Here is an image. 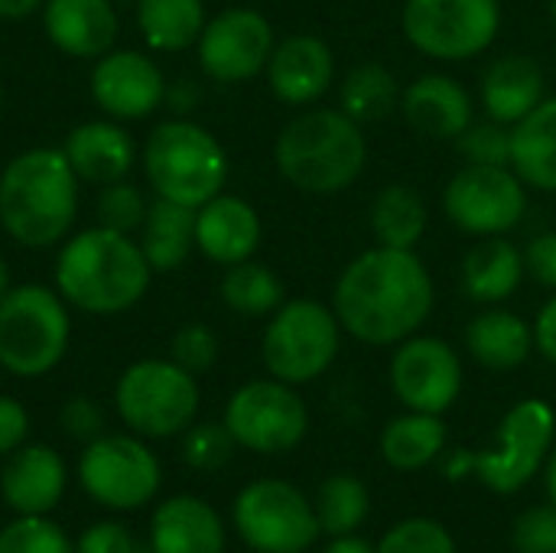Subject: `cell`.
I'll use <instances>...</instances> for the list:
<instances>
[{
    "instance_id": "cell-7",
    "label": "cell",
    "mask_w": 556,
    "mask_h": 553,
    "mask_svg": "<svg viewBox=\"0 0 556 553\" xmlns=\"http://www.w3.org/2000/svg\"><path fill=\"white\" fill-rule=\"evenodd\" d=\"M195 375L179 368L173 359L134 362L114 388L117 417L147 440H166L186 433L199 414Z\"/></svg>"
},
{
    "instance_id": "cell-16",
    "label": "cell",
    "mask_w": 556,
    "mask_h": 553,
    "mask_svg": "<svg viewBox=\"0 0 556 553\" xmlns=\"http://www.w3.org/2000/svg\"><path fill=\"white\" fill-rule=\"evenodd\" d=\"M199 65L208 78L238 85L261 75L274 52V26L264 13L231 7L212 16L199 36Z\"/></svg>"
},
{
    "instance_id": "cell-31",
    "label": "cell",
    "mask_w": 556,
    "mask_h": 553,
    "mask_svg": "<svg viewBox=\"0 0 556 553\" xmlns=\"http://www.w3.org/2000/svg\"><path fill=\"white\" fill-rule=\"evenodd\" d=\"M368 222H371L378 244L414 251L420 244L427 225H430V212H427L424 196L414 186L391 183L375 196Z\"/></svg>"
},
{
    "instance_id": "cell-36",
    "label": "cell",
    "mask_w": 556,
    "mask_h": 553,
    "mask_svg": "<svg viewBox=\"0 0 556 553\" xmlns=\"http://www.w3.org/2000/svg\"><path fill=\"white\" fill-rule=\"evenodd\" d=\"M0 553H75V544L49 515H16L0 531Z\"/></svg>"
},
{
    "instance_id": "cell-47",
    "label": "cell",
    "mask_w": 556,
    "mask_h": 553,
    "mask_svg": "<svg viewBox=\"0 0 556 553\" xmlns=\"http://www.w3.org/2000/svg\"><path fill=\"white\" fill-rule=\"evenodd\" d=\"M534 349L556 365V293L541 306L534 319Z\"/></svg>"
},
{
    "instance_id": "cell-12",
    "label": "cell",
    "mask_w": 556,
    "mask_h": 553,
    "mask_svg": "<svg viewBox=\"0 0 556 553\" xmlns=\"http://www.w3.org/2000/svg\"><path fill=\"white\" fill-rule=\"evenodd\" d=\"M160 460L140 437L101 433L78 460L81 489L111 512H134L160 492Z\"/></svg>"
},
{
    "instance_id": "cell-28",
    "label": "cell",
    "mask_w": 556,
    "mask_h": 553,
    "mask_svg": "<svg viewBox=\"0 0 556 553\" xmlns=\"http://www.w3.org/2000/svg\"><path fill=\"white\" fill-rule=\"evenodd\" d=\"M469 355L489 372H515L531 359L534 329L508 310H489L466 329Z\"/></svg>"
},
{
    "instance_id": "cell-51",
    "label": "cell",
    "mask_w": 556,
    "mask_h": 553,
    "mask_svg": "<svg viewBox=\"0 0 556 553\" xmlns=\"http://www.w3.org/2000/svg\"><path fill=\"white\" fill-rule=\"evenodd\" d=\"M166 101L176 111H189L192 108V88H189V81H179V88H166Z\"/></svg>"
},
{
    "instance_id": "cell-44",
    "label": "cell",
    "mask_w": 556,
    "mask_h": 553,
    "mask_svg": "<svg viewBox=\"0 0 556 553\" xmlns=\"http://www.w3.org/2000/svg\"><path fill=\"white\" fill-rule=\"evenodd\" d=\"M134 544V535L121 521H98L78 535L75 553H130Z\"/></svg>"
},
{
    "instance_id": "cell-52",
    "label": "cell",
    "mask_w": 556,
    "mask_h": 553,
    "mask_svg": "<svg viewBox=\"0 0 556 553\" xmlns=\"http://www.w3.org/2000/svg\"><path fill=\"white\" fill-rule=\"evenodd\" d=\"M544 482H547V499H551V505H556V450L547 456V476H544Z\"/></svg>"
},
{
    "instance_id": "cell-49",
    "label": "cell",
    "mask_w": 556,
    "mask_h": 553,
    "mask_svg": "<svg viewBox=\"0 0 556 553\" xmlns=\"http://www.w3.org/2000/svg\"><path fill=\"white\" fill-rule=\"evenodd\" d=\"M42 7L46 0H0V20H23Z\"/></svg>"
},
{
    "instance_id": "cell-15",
    "label": "cell",
    "mask_w": 556,
    "mask_h": 553,
    "mask_svg": "<svg viewBox=\"0 0 556 553\" xmlns=\"http://www.w3.org/2000/svg\"><path fill=\"white\" fill-rule=\"evenodd\" d=\"M391 391L407 411L443 414L463 391V362L440 336H410L391 359Z\"/></svg>"
},
{
    "instance_id": "cell-43",
    "label": "cell",
    "mask_w": 556,
    "mask_h": 553,
    "mask_svg": "<svg viewBox=\"0 0 556 553\" xmlns=\"http://www.w3.org/2000/svg\"><path fill=\"white\" fill-rule=\"evenodd\" d=\"M59 420H62V430L72 440H81V443H91L104 430V414H101V407L91 398H72V401H65Z\"/></svg>"
},
{
    "instance_id": "cell-19",
    "label": "cell",
    "mask_w": 556,
    "mask_h": 553,
    "mask_svg": "<svg viewBox=\"0 0 556 553\" xmlns=\"http://www.w3.org/2000/svg\"><path fill=\"white\" fill-rule=\"evenodd\" d=\"M68 473L62 456L42 443H23L7 456L0 473V495L16 515H49L65 492Z\"/></svg>"
},
{
    "instance_id": "cell-32",
    "label": "cell",
    "mask_w": 556,
    "mask_h": 553,
    "mask_svg": "<svg viewBox=\"0 0 556 553\" xmlns=\"http://www.w3.org/2000/svg\"><path fill=\"white\" fill-rule=\"evenodd\" d=\"M205 23L202 0H137V26L156 52H179L199 42Z\"/></svg>"
},
{
    "instance_id": "cell-27",
    "label": "cell",
    "mask_w": 556,
    "mask_h": 553,
    "mask_svg": "<svg viewBox=\"0 0 556 553\" xmlns=\"http://www.w3.org/2000/svg\"><path fill=\"white\" fill-rule=\"evenodd\" d=\"M511 169L525 186L556 192V98H544L511 127Z\"/></svg>"
},
{
    "instance_id": "cell-11",
    "label": "cell",
    "mask_w": 556,
    "mask_h": 553,
    "mask_svg": "<svg viewBox=\"0 0 556 553\" xmlns=\"http://www.w3.org/2000/svg\"><path fill=\"white\" fill-rule=\"evenodd\" d=\"M407 42L440 62L485 52L502 29L498 0H407L401 13Z\"/></svg>"
},
{
    "instance_id": "cell-34",
    "label": "cell",
    "mask_w": 556,
    "mask_h": 553,
    "mask_svg": "<svg viewBox=\"0 0 556 553\" xmlns=\"http://www.w3.org/2000/svg\"><path fill=\"white\" fill-rule=\"evenodd\" d=\"M222 300L228 310H235L238 316H248V319H257V316H270L283 306V284L280 277L257 264V261H241V264H231L225 267V277H222Z\"/></svg>"
},
{
    "instance_id": "cell-53",
    "label": "cell",
    "mask_w": 556,
    "mask_h": 553,
    "mask_svg": "<svg viewBox=\"0 0 556 553\" xmlns=\"http://www.w3.org/2000/svg\"><path fill=\"white\" fill-rule=\"evenodd\" d=\"M10 287H13V280H10V267H7V261L0 257V297H3Z\"/></svg>"
},
{
    "instance_id": "cell-30",
    "label": "cell",
    "mask_w": 556,
    "mask_h": 553,
    "mask_svg": "<svg viewBox=\"0 0 556 553\" xmlns=\"http://www.w3.org/2000/svg\"><path fill=\"white\" fill-rule=\"evenodd\" d=\"M446 450V424L440 414H420L410 411L404 417H394L381 433V456L391 469L417 473L430 463H437Z\"/></svg>"
},
{
    "instance_id": "cell-45",
    "label": "cell",
    "mask_w": 556,
    "mask_h": 553,
    "mask_svg": "<svg viewBox=\"0 0 556 553\" xmlns=\"http://www.w3.org/2000/svg\"><path fill=\"white\" fill-rule=\"evenodd\" d=\"M29 437V414L16 398L0 394V456L16 453Z\"/></svg>"
},
{
    "instance_id": "cell-23",
    "label": "cell",
    "mask_w": 556,
    "mask_h": 553,
    "mask_svg": "<svg viewBox=\"0 0 556 553\" xmlns=\"http://www.w3.org/2000/svg\"><path fill=\"white\" fill-rule=\"evenodd\" d=\"M150 548L153 553H225V525L208 502L173 495L153 512Z\"/></svg>"
},
{
    "instance_id": "cell-22",
    "label": "cell",
    "mask_w": 556,
    "mask_h": 553,
    "mask_svg": "<svg viewBox=\"0 0 556 553\" xmlns=\"http://www.w3.org/2000/svg\"><path fill=\"white\" fill-rule=\"evenodd\" d=\"M42 26L49 42L75 59H101L117 39L111 0H46Z\"/></svg>"
},
{
    "instance_id": "cell-40",
    "label": "cell",
    "mask_w": 556,
    "mask_h": 553,
    "mask_svg": "<svg viewBox=\"0 0 556 553\" xmlns=\"http://www.w3.org/2000/svg\"><path fill=\"white\" fill-rule=\"evenodd\" d=\"M459 150L466 163L476 166H511V127L498 121H472L459 134Z\"/></svg>"
},
{
    "instance_id": "cell-9",
    "label": "cell",
    "mask_w": 556,
    "mask_h": 553,
    "mask_svg": "<svg viewBox=\"0 0 556 553\" xmlns=\"http://www.w3.org/2000/svg\"><path fill=\"white\" fill-rule=\"evenodd\" d=\"M554 437V407L541 398H528L505 414L495 430V447L472 453V476L495 495H515L547 463Z\"/></svg>"
},
{
    "instance_id": "cell-41",
    "label": "cell",
    "mask_w": 556,
    "mask_h": 553,
    "mask_svg": "<svg viewBox=\"0 0 556 553\" xmlns=\"http://www.w3.org/2000/svg\"><path fill=\"white\" fill-rule=\"evenodd\" d=\"M169 359L189 375H205L218 362V339L208 326L189 323L169 339Z\"/></svg>"
},
{
    "instance_id": "cell-14",
    "label": "cell",
    "mask_w": 556,
    "mask_h": 553,
    "mask_svg": "<svg viewBox=\"0 0 556 553\" xmlns=\"http://www.w3.org/2000/svg\"><path fill=\"white\" fill-rule=\"evenodd\" d=\"M225 427L235 443L251 453H287L303 443L309 411L287 381H251L238 388L225 407Z\"/></svg>"
},
{
    "instance_id": "cell-48",
    "label": "cell",
    "mask_w": 556,
    "mask_h": 553,
    "mask_svg": "<svg viewBox=\"0 0 556 553\" xmlns=\"http://www.w3.org/2000/svg\"><path fill=\"white\" fill-rule=\"evenodd\" d=\"M443 473H446L450 479L472 476V450H453V453L443 460Z\"/></svg>"
},
{
    "instance_id": "cell-6",
    "label": "cell",
    "mask_w": 556,
    "mask_h": 553,
    "mask_svg": "<svg viewBox=\"0 0 556 553\" xmlns=\"http://www.w3.org/2000/svg\"><path fill=\"white\" fill-rule=\"evenodd\" d=\"M72 323L62 293L20 284L0 297V368L16 378L49 375L68 349Z\"/></svg>"
},
{
    "instance_id": "cell-5",
    "label": "cell",
    "mask_w": 556,
    "mask_h": 553,
    "mask_svg": "<svg viewBox=\"0 0 556 553\" xmlns=\"http://www.w3.org/2000/svg\"><path fill=\"white\" fill-rule=\"evenodd\" d=\"M143 173L156 199L202 209L228 179L225 147L192 121H163L143 143Z\"/></svg>"
},
{
    "instance_id": "cell-25",
    "label": "cell",
    "mask_w": 556,
    "mask_h": 553,
    "mask_svg": "<svg viewBox=\"0 0 556 553\" xmlns=\"http://www.w3.org/2000/svg\"><path fill=\"white\" fill-rule=\"evenodd\" d=\"M544 101V72L531 55H502L482 75V108L492 121L515 127Z\"/></svg>"
},
{
    "instance_id": "cell-55",
    "label": "cell",
    "mask_w": 556,
    "mask_h": 553,
    "mask_svg": "<svg viewBox=\"0 0 556 553\" xmlns=\"http://www.w3.org/2000/svg\"><path fill=\"white\" fill-rule=\"evenodd\" d=\"M551 16H554V23H556V0H551Z\"/></svg>"
},
{
    "instance_id": "cell-46",
    "label": "cell",
    "mask_w": 556,
    "mask_h": 553,
    "mask_svg": "<svg viewBox=\"0 0 556 553\" xmlns=\"http://www.w3.org/2000/svg\"><path fill=\"white\" fill-rule=\"evenodd\" d=\"M525 267L531 271V277L544 287L556 290V231L538 235L528 251H525Z\"/></svg>"
},
{
    "instance_id": "cell-20",
    "label": "cell",
    "mask_w": 556,
    "mask_h": 553,
    "mask_svg": "<svg viewBox=\"0 0 556 553\" xmlns=\"http://www.w3.org/2000/svg\"><path fill=\"white\" fill-rule=\"evenodd\" d=\"M401 111L407 124L430 140H459V134L476 121L472 95L443 72L414 78L401 95Z\"/></svg>"
},
{
    "instance_id": "cell-4",
    "label": "cell",
    "mask_w": 556,
    "mask_h": 553,
    "mask_svg": "<svg viewBox=\"0 0 556 553\" xmlns=\"http://www.w3.org/2000/svg\"><path fill=\"white\" fill-rule=\"evenodd\" d=\"M368 143L362 124L342 108H313L296 114L274 143L280 176L309 196L345 192L365 169Z\"/></svg>"
},
{
    "instance_id": "cell-56",
    "label": "cell",
    "mask_w": 556,
    "mask_h": 553,
    "mask_svg": "<svg viewBox=\"0 0 556 553\" xmlns=\"http://www.w3.org/2000/svg\"><path fill=\"white\" fill-rule=\"evenodd\" d=\"M0 104H3V88H0Z\"/></svg>"
},
{
    "instance_id": "cell-13",
    "label": "cell",
    "mask_w": 556,
    "mask_h": 553,
    "mask_svg": "<svg viewBox=\"0 0 556 553\" xmlns=\"http://www.w3.org/2000/svg\"><path fill=\"white\" fill-rule=\"evenodd\" d=\"M443 212L466 235H505L528 212V186L508 166L466 163L443 189Z\"/></svg>"
},
{
    "instance_id": "cell-37",
    "label": "cell",
    "mask_w": 556,
    "mask_h": 553,
    "mask_svg": "<svg viewBox=\"0 0 556 553\" xmlns=\"http://www.w3.org/2000/svg\"><path fill=\"white\" fill-rule=\"evenodd\" d=\"M235 437L231 430L222 424H192L182 437V460L186 466L199 469V473H218L228 466L231 453H235Z\"/></svg>"
},
{
    "instance_id": "cell-54",
    "label": "cell",
    "mask_w": 556,
    "mask_h": 553,
    "mask_svg": "<svg viewBox=\"0 0 556 553\" xmlns=\"http://www.w3.org/2000/svg\"><path fill=\"white\" fill-rule=\"evenodd\" d=\"M130 553H153V548H150V544H134V551Z\"/></svg>"
},
{
    "instance_id": "cell-8",
    "label": "cell",
    "mask_w": 556,
    "mask_h": 553,
    "mask_svg": "<svg viewBox=\"0 0 556 553\" xmlns=\"http://www.w3.org/2000/svg\"><path fill=\"white\" fill-rule=\"evenodd\" d=\"M342 323L336 310L319 300H290L264 329L261 355L270 378L287 385H309L329 372L339 355Z\"/></svg>"
},
{
    "instance_id": "cell-2",
    "label": "cell",
    "mask_w": 556,
    "mask_h": 553,
    "mask_svg": "<svg viewBox=\"0 0 556 553\" xmlns=\"http://www.w3.org/2000/svg\"><path fill=\"white\" fill-rule=\"evenodd\" d=\"M78 212V176L62 150L33 147L0 169V225L23 248L68 238Z\"/></svg>"
},
{
    "instance_id": "cell-42",
    "label": "cell",
    "mask_w": 556,
    "mask_h": 553,
    "mask_svg": "<svg viewBox=\"0 0 556 553\" xmlns=\"http://www.w3.org/2000/svg\"><path fill=\"white\" fill-rule=\"evenodd\" d=\"M511 548L518 553H556V505H534L518 515L511 528Z\"/></svg>"
},
{
    "instance_id": "cell-38",
    "label": "cell",
    "mask_w": 556,
    "mask_h": 553,
    "mask_svg": "<svg viewBox=\"0 0 556 553\" xmlns=\"http://www.w3.org/2000/svg\"><path fill=\"white\" fill-rule=\"evenodd\" d=\"M375 553H456V541L433 518H407L381 538Z\"/></svg>"
},
{
    "instance_id": "cell-10",
    "label": "cell",
    "mask_w": 556,
    "mask_h": 553,
    "mask_svg": "<svg viewBox=\"0 0 556 553\" xmlns=\"http://www.w3.org/2000/svg\"><path fill=\"white\" fill-rule=\"evenodd\" d=\"M231 518L241 541L254 553H303L323 535L316 505L283 479H257L244 486L235 499Z\"/></svg>"
},
{
    "instance_id": "cell-35",
    "label": "cell",
    "mask_w": 556,
    "mask_h": 553,
    "mask_svg": "<svg viewBox=\"0 0 556 553\" xmlns=\"http://www.w3.org/2000/svg\"><path fill=\"white\" fill-rule=\"evenodd\" d=\"M371 512V495L368 486L352 476V473H336L319 486L316 495V518L319 528L329 538H342V535H355L365 518Z\"/></svg>"
},
{
    "instance_id": "cell-3",
    "label": "cell",
    "mask_w": 556,
    "mask_h": 553,
    "mask_svg": "<svg viewBox=\"0 0 556 553\" xmlns=\"http://www.w3.org/2000/svg\"><path fill=\"white\" fill-rule=\"evenodd\" d=\"M153 277L137 241L111 228H88L68 238L55 261V290L91 316H114L140 303Z\"/></svg>"
},
{
    "instance_id": "cell-17",
    "label": "cell",
    "mask_w": 556,
    "mask_h": 553,
    "mask_svg": "<svg viewBox=\"0 0 556 553\" xmlns=\"http://www.w3.org/2000/svg\"><path fill=\"white\" fill-rule=\"evenodd\" d=\"M91 98L117 121H140L166 101V78L150 55L114 49L91 68Z\"/></svg>"
},
{
    "instance_id": "cell-1",
    "label": "cell",
    "mask_w": 556,
    "mask_h": 553,
    "mask_svg": "<svg viewBox=\"0 0 556 553\" xmlns=\"http://www.w3.org/2000/svg\"><path fill=\"white\" fill-rule=\"evenodd\" d=\"M437 290L414 251L371 248L336 280L332 310L342 329L365 345H397L427 323Z\"/></svg>"
},
{
    "instance_id": "cell-24",
    "label": "cell",
    "mask_w": 556,
    "mask_h": 553,
    "mask_svg": "<svg viewBox=\"0 0 556 553\" xmlns=\"http://www.w3.org/2000/svg\"><path fill=\"white\" fill-rule=\"evenodd\" d=\"M68 166L75 169L78 179L94 183V186H111L117 179H127L134 169L137 150L130 134L121 124L111 121H88L78 124L62 147Z\"/></svg>"
},
{
    "instance_id": "cell-26",
    "label": "cell",
    "mask_w": 556,
    "mask_h": 553,
    "mask_svg": "<svg viewBox=\"0 0 556 553\" xmlns=\"http://www.w3.org/2000/svg\"><path fill=\"white\" fill-rule=\"evenodd\" d=\"M525 274V254L502 235L482 238L463 257V290L476 303H502L515 297Z\"/></svg>"
},
{
    "instance_id": "cell-29",
    "label": "cell",
    "mask_w": 556,
    "mask_h": 553,
    "mask_svg": "<svg viewBox=\"0 0 556 553\" xmlns=\"http://www.w3.org/2000/svg\"><path fill=\"white\" fill-rule=\"evenodd\" d=\"M140 251L153 274H166L186 264L189 251L195 248V209L156 199L147 209V218L140 225Z\"/></svg>"
},
{
    "instance_id": "cell-18",
    "label": "cell",
    "mask_w": 556,
    "mask_h": 553,
    "mask_svg": "<svg viewBox=\"0 0 556 553\" xmlns=\"http://www.w3.org/2000/svg\"><path fill=\"white\" fill-rule=\"evenodd\" d=\"M264 72H267L270 91L283 104L303 108V104L319 101L329 91L336 78V59H332V49L319 36L296 33L274 46Z\"/></svg>"
},
{
    "instance_id": "cell-21",
    "label": "cell",
    "mask_w": 556,
    "mask_h": 553,
    "mask_svg": "<svg viewBox=\"0 0 556 553\" xmlns=\"http://www.w3.org/2000/svg\"><path fill=\"white\" fill-rule=\"evenodd\" d=\"M257 244H261V218L254 205L244 202L241 196L218 192L202 209H195V248L208 261L231 267L254 257Z\"/></svg>"
},
{
    "instance_id": "cell-33",
    "label": "cell",
    "mask_w": 556,
    "mask_h": 553,
    "mask_svg": "<svg viewBox=\"0 0 556 553\" xmlns=\"http://www.w3.org/2000/svg\"><path fill=\"white\" fill-rule=\"evenodd\" d=\"M401 85L391 68L378 62L355 65L342 85H339V108L355 121V124H375L384 121L401 108Z\"/></svg>"
},
{
    "instance_id": "cell-50",
    "label": "cell",
    "mask_w": 556,
    "mask_h": 553,
    "mask_svg": "<svg viewBox=\"0 0 556 553\" xmlns=\"http://www.w3.org/2000/svg\"><path fill=\"white\" fill-rule=\"evenodd\" d=\"M323 553H375V548L368 541L355 538V535H342V538H332Z\"/></svg>"
},
{
    "instance_id": "cell-39",
    "label": "cell",
    "mask_w": 556,
    "mask_h": 553,
    "mask_svg": "<svg viewBox=\"0 0 556 553\" xmlns=\"http://www.w3.org/2000/svg\"><path fill=\"white\" fill-rule=\"evenodd\" d=\"M147 199L137 186H130L127 179H117L111 186L101 189L98 202H94V212H98V225L101 228H111V231H121V235H130L134 228L143 225L147 218Z\"/></svg>"
}]
</instances>
